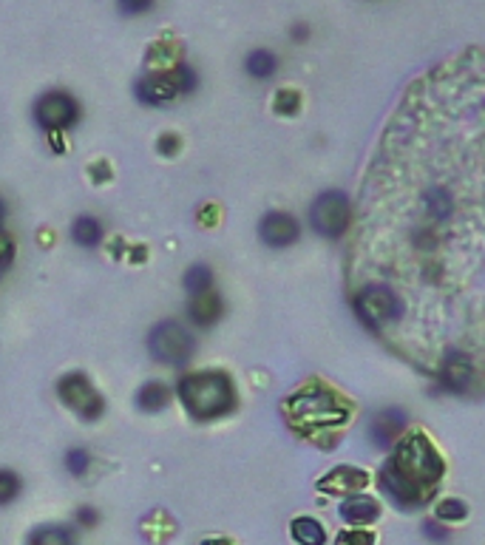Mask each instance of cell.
<instances>
[{"instance_id":"9a60e30c","label":"cell","mask_w":485,"mask_h":545,"mask_svg":"<svg viewBox=\"0 0 485 545\" xmlns=\"http://www.w3.org/2000/svg\"><path fill=\"white\" fill-rule=\"evenodd\" d=\"M338 515L349 525H366V523L378 520L380 506L372 498H366V494H349V498H344V503L338 506Z\"/></svg>"},{"instance_id":"603a6c76","label":"cell","mask_w":485,"mask_h":545,"mask_svg":"<svg viewBox=\"0 0 485 545\" xmlns=\"http://www.w3.org/2000/svg\"><path fill=\"white\" fill-rule=\"evenodd\" d=\"M434 515H438L440 523H457V520H463V517L468 515V508H465V503L457 500V498H446V500L438 503Z\"/></svg>"},{"instance_id":"2e32d148","label":"cell","mask_w":485,"mask_h":545,"mask_svg":"<svg viewBox=\"0 0 485 545\" xmlns=\"http://www.w3.org/2000/svg\"><path fill=\"white\" fill-rule=\"evenodd\" d=\"M69 234H72V242H74V244L86 247V251H94V247L103 244L106 227H103V222H99L97 217H89V213H82V217H77V219L72 222Z\"/></svg>"},{"instance_id":"277c9868","label":"cell","mask_w":485,"mask_h":545,"mask_svg":"<svg viewBox=\"0 0 485 545\" xmlns=\"http://www.w3.org/2000/svg\"><path fill=\"white\" fill-rule=\"evenodd\" d=\"M196 72L188 63H179L176 69L168 72H148L133 82V94L142 106H168L185 94L196 91Z\"/></svg>"},{"instance_id":"484cf974","label":"cell","mask_w":485,"mask_h":545,"mask_svg":"<svg viewBox=\"0 0 485 545\" xmlns=\"http://www.w3.org/2000/svg\"><path fill=\"white\" fill-rule=\"evenodd\" d=\"M116 6H120L125 18H137V14H145L154 9V0H116Z\"/></svg>"},{"instance_id":"d6a6232c","label":"cell","mask_w":485,"mask_h":545,"mask_svg":"<svg viewBox=\"0 0 485 545\" xmlns=\"http://www.w3.org/2000/svg\"><path fill=\"white\" fill-rule=\"evenodd\" d=\"M4 222H6V202L0 200V230H4Z\"/></svg>"},{"instance_id":"5bb4252c","label":"cell","mask_w":485,"mask_h":545,"mask_svg":"<svg viewBox=\"0 0 485 545\" xmlns=\"http://www.w3.org/2000/svg\"><path fill=\"white\" fill-rule=\"evenodd\" d=\"M222 312H225V302L216 290H208L202 295H191V302H188V319L196 327H213L222 319Z\"/></svg>"},{"instance_id":"6da1fadb","label":"cell","mask_w":485,"mask_h":545,"mask_svg":"<svg viewBox=\"0 0 485 545\" xmlns=\"http://www.w3.org/2000/svg\"><path fill=\"white\" fill-rule=\"evenodd\" d=\"M443 477V457L421 432L406 435L395 446V455L380 472V489L400 508L423 506Z\"/></svg>"},{"instance_id":"e0dca14e","label":"cell","mask_w":485,"mask_h":545,"mask_svg":"<svg viewBox=\"0 0 485 545\" xmlns=\"http://www.w3.org/2000/svg\"><path fill=\"white\" fill-rule=\"evenodd\" d=\"M168 401H171V392L159 381H145L137 389V395H133V404H137L140 412H162L168 406Z\"/></svg>"},{"instance_id":"3957f363","label":"cell","mask_w":485,"mask_h":545,"mask_svg":"<svg viewBox=\"0 0 485 545\" xmlns=\"http://www.w3.org/2000/svg\"><path fill=\"white\" fill-rule=\"evenodd\" d=\"M287 415L298 429H329L349 418V406L327 387H310L287 401Z\"/></svg>"},{"instance_id":"52a82bcc","label":"cell","mask_w":485,"mask_h":545,"mask_svg":"<svg viewBox=\"0 0 485 545\" xmlns=\"http://www.w3.org/2000/svg\"><path fill=\"white\" fill-rule=\"evenodd\" d=\"M353 205L344 191H324L310 205V227L324 239H341L349 230Z\"/></svg>"},{"instance_id":"ba28073f","label":"cell","mask_w":485,"mask_h":545,"mask_svg":"<svg viewBox=\"0 0 485 545\" xmlns=\"http://www.w3.org/2000/svg\"><path fill=\"white\" fill-rule=\"evenodd\" d=\"M355 312H358V319L366 324V327H372V329H380L383 324H392L397 319H404V302H400V295L387 287V285H370V287H363L358 295H355V302H353Z\"/></svg>"},{"instance_id":"44dd1931","label":"cell","mask_w":485,"mask_h":545,"mask_svg":"<svg viewBox=\"0 0 485 545\" xmlns=\"http://www.w3.org/2000/svg\"><path fill=\"white\" fill-rule=\"evenodd\" d=\"M182 285H185V290L191 295H202V293L213 290V270L208 264H193V268H188L185 278H182Z\"/></svg>"},{"instance_id":"ac0fdd59","label":"cell","mask_w":485,"mask_h":545,"mask_svg":"<svg viewBox=\"0 0 485 545\" xmlns=\"http://www.w3.org/2000/svg\"><path fill=\"white\" fill-rule=\"evenodd\" d=\"M244 72L253 80H270L278 72V57L267 48H253L244 60Z\"/></svg>"},{"instance_id":"1f68e13d","label":"cell","mask_w":485,"mask_h":545,"mask_svg":"<svg viewBox=\"0 0 485 545\" xmlns=\"http://www.w3.org/2000/svg\"><path fill=\"white\" fill-rule=\"evenodd\" d=\"M293 38H295V40L307 38V26H295V29H293Z\"/></svg>"},{"instance_id":"5b68a950","label":"cell","mask_w":485,"mask_h":545,"mask_svg":"<svg viewBox=\"0 0 485 545\" xmlns=\"http://www.w3.org/2000/svg\"><path fill=\"white\" fill-rule=\"evenodd\" d=\"M148 353L157 363H165V367H185L196 353V338L182 321L165 319L150 327Z\"/></svg>"},{"instance_id":"83f0119b","label":"cell","mask_w":485,"mask_h":545,"mask_svg":"<svg viewBox=\"0 0 485 545\" xmlns=\"http://www.w3.org/2000/svg\"><path fill=\"white\" fill-rule=\"evenodd\" d=\"M12 259H14V244H12V239L4 234V230H0V273L9 268Z\"/></svg>"},{"instance_id":"f546056e","label":"cell","mask_w":485,"mask_h":545,"mask_svg":"<svg viewBox=\"0 0 485 545\" xmlns=\"http://www.w3.org/2000/svg\"><path fill=\"white\" fill-rule=\"evenodd\" d=\"M423 534H426L429 540H434V542H446V540H448V532H446L440 523H434V520H426V523H423Z\"/></svg>"},{"instance_id":"836d02e7","label":"cell","mask_w":485,"mask_h":545,"mask_svg":"<svg viewBox=\"0 0 485 545\" xmlns=\"http://www.w3.org/2000/svg\"><path fill=\"white\" fill-rule=\"evenodd\" d=\"M202 545H230L227 540H208V542H202Z\"/></svg>"},{"instance_id":"8fae6325","label":"cell","mask_w":485,"mask_h":545,"mask_svg":"<svg viewBox=\"0 0 485 545\" xmlns=\"http://www.w3.org/2000/svg\"><path fill=\"white\" fill-rule=\"evenodd\" d=\"M406 426V415L400 409H383L370 421V440L378 446V449H389L395 443V438L404 432Z\"/></svg>"},{"instance_id":"7a4b0ae2","label":"cell","mask_w":485,"mask_h":545,"mask_svg":"<svg viewBox=\"0 0 485 545\" xmlns=\"http://www.w3.org/2000/svg\"><path fill=\"white\" fill-rule=\"evenodd\" d=\"M176 395L188 415L196 421H216L236 409V389H233L230 375L219 370L185 375L176 384Z\"/></svg>"},{"instance_id":"d6986e66","label":"cell","mask_w":485,"mask_h":545,"mask_svg":"<svg viewBox=\"0 0 485 545\" xmlns=\"http://www.w3.org/2000/svg\"><path fill=\"white\" fill-rule=\"evenodd\" d=\"M290 534L298 545H324L327 542V532L324 525L318 523L315 517H295L290 525Z\"/></svg>"},{"instance_id":"7402d4cb","label":"cell","mask_w":485,"mask_h":545,"mask_svg":"<svg viewBox=\"0 0 485 545\" xmlns=\"http://www.w3.org/2000/svg\"><path fill=\"white\" fill-rule=\"evenodd\" d=\"M21 491H23L21 474L12 469H0V506H9L12 500H18Z\"/></svg>"},{"instance_id":"f1b7e54d","label":"cell","mask_w":485,"mask_h":545,"mask_svg":"<svg viewBox=\"0 0 485 545\" xmlns=\"http://www.w3.org/2000/svg\"><path fill=\"white\" fill-rule=\"evenodd\" d=\"M157 151H159L162 157L179 154V137H176V134H162V137L157 140Z\"/></svg>"},{"instance_id":"4316f807","label":"cell","mask_w":485,"mask_h":545,"mask_svg":"<svg viewBox=\"0 0 485 545\" xmlns=\"http://www.w3.org/2000/svg\"><path fill=\"white\" fill-rule=\"evenodd\" d=\"M336 545H375V537L370 532H344L338 534Z\"/></svg>"},{"instance_id":"d4e9b609","label":"cell","mask_w":485,"mask_h":545,"mask_svg":"<svg viewBox=\"0 0 485 545\" xmlns=\"http://www.w3.org/2000/svg\"><path fill=\"white\" fill-rule=\"evenodd\" d=\"M273 106H276L278 114H287V117H293V114L298 111V106H301V97L293 89H284V91L276 94V103Z\"/></svg>"},{"instance_id":"7c38bea8","label":"cell","mask_w":485,"mask_h":545,"mask_svg":"<svg viewBox=\"0 0 485 545\" xmlns=\"http://www.w3.org/2000/svg\"><path fill=\"white\" fill-rule=\"evenodd\" d=\"M474 378V363L468 361V355H463L460 350H451L443 363H440V381L446 389L451 392H463Z\"/></svg>"},{"instance_id":"4fadbf2b","label":"cell","mask_w":485,"mask_h":545,"mask_svg":"<svg viewBox=\"0 0 485 545\" xmlns=\"http://www.w3.org/2000/svg\"><path fill=\"white\" fill-rule=\"evenodd\" d=\"M366 483H370V474H366L363 469L338 466V469H332L329 474H324V481H318V489L327 491V494H344V498H349V494L363 489Z\"/></svg>"},{"instance_id":"cb8c5ba5","label":"cell","mask_w":485,"mask_h":545,"mask_svg":"<svg viewBox=\"0 0 485 545\" xmlns=\"http://www.w3.org/2000/svg\"><path fill=\"white\" fill-rule=\"evenodd\" d=\"M63 464H65V472H69V474L82 477V474L89 472V466H91V455L86 449H80V446H74V449L65 452Z\"/></svg>"},{"instance_id":"4dcf8cb0","label":"cell","mask_w":485,"mask_h":545,"mask_svg":"<svg viewBox=\"0 0 485 545\" xmlns=\"http://www.w3.org/2000/svg\"><path fill=\"white\" fill-rule=\"evenodd\" d=\"M97 520H99L97 508H89V506L77 508V523H80V525H97Z\"/></svg>"},{"instance_id":"30bf717a","label":"cell","mask_w":485,"mask_h":545,"mask_svg":"<svg viewBox=\"0 0 485 545\" xmlns=\"http://www.w3.org/2000/svg\"><path fill=\"white\" fill-rule=\"evenodd\" d=\"M259 236L267 247H276V251H284L298 242L301 236V225L293 213L287 210H270L264 213L261 222H259Z\"/></svg>"},{"instance_id":"9c48e42d","label":"cell","mask_w":485,"mask_h":545,"mask_svg":"<svg viewBox=\"0 0 485 545\" xmlns=\"http://www.w3.org/2000/svg\"><path fill=\"white\" fill-rule=\"evenodd\" d=\"M57 398L72 409L80 421H99L106 415V398L97 392L89 375L69 372L57 381Z\"/></svg>"},{"instance_id":"8992f818","label":"cell","mask_w":485,"mask_h":545,"mask_svg":"<svg viewBox=\"0 0 485 545\" xmlns=\"http://www.w3.org/2000/svg\"><path fill=\"white\" fill-rule=\"evenodd\" d=\"M31 114H35V123L40 131L57 137L63 131H72L82 120V106L74 94L55 89V91H46L38 97Z\"/></svg>"},{"instance_id":"ffe728a7","label":"cell","mask_w":485,"mask_h":545,"mask_svg":"<svg viewBox=\"0 0 485 545\" xmlns=\"http://www.w3.org/2000/svg\"><path fill=\"white\" fill-rule=\"evenodd\" d=\"M26 545H74V532L65 525H40L29 534Z\"/></svg>"}]
</instances>
